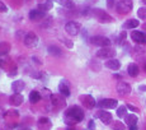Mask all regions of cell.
I'll return each instance as SVG.
<instances>
[{"mask_svg":"<svg viewBox=\"0 0 146 130\" xmlns=\"http://www.w3.org/2000/svg\"><path fill=\"white\" fill-rule=\"evenodd\" d=\"M40 93H41V96H43V97H50V98H51V96H52L51 91H50V89H47V88H42L40 91Z\"/></svg>","mask_w":146,"mask_h":130,"instance_id":"d6a6232c","label":"cell"},{"mask_svg":"<svg viewBox=\"0 0 146 130\" xmlns=\"http://www.w3.org/2000/svg\"><path fill=\"white\" fill-rule=\"evenodd\" d=\"M126 32H121V35L118 36V38H117V42H118V44L121 45V44H123V42H125V38H126Z\"/></svg>","mask_w":146,"mask_h":130,"instance_id":"836d02e7","label":"cell"},{"mask_svg":"<svg viewBox=\"0 0 146 130\" xmlns=\"http://www.w3.org/2000/svg\"><path fill=\"white\" fill-rule=\"evenodd\" d=\"M89 41L94 45V46H99L100 49L102 47H108L111 46V40L106 36H93V37L89 38Z\"/></svg>","mask_w":146,"mask_h":130,"instance_id":"5b68a950","label":"cell"},{"mask_svg":"<svg viewBox=\"0 0 146 130\" xmlns=\"http://www.w3.org/2000/svg\"><path fill=\"white\" fill-rule=\"evenodd\" d=\"M128 130H137V126H131V128H128Z\"/></svg>","mask_w":146,"mask_h":130,"instance_id":"60d3db41","label":"cell"},{"mask_svg":"<svg viewBox=\"0 0 146 130\" xmlns=\"http://www.w3.org/2000/svg\"><path fill=\"white\" fill-rule=\"evenodd\" d=\"M107 7L111 9V8L114 7V0H107Z\"/></svg>","mask_w":146,"mask_h":130,"instance_id":"f35d334b","label":"cell"},{"mask_svg":"<svg viewBox=\"0 0 146 130\" xmlns=\"http://www.w3.org/2000/svg\"><path fill=\"white\" fill-rule=\"evenodd\" d=\"M62 41H64V44L69 47V49H72V47H74V44H72L71 41H69V40H62Z\"/></svg>","mask_w":146,"mask_h":130,"instance_id":"74e56055","label":"cell"},{"mask_svg":"<svg viewBox=\"0 0 146 130\" xmlns=\"http://www.w3.org/2000/svg\"><path fill=\"white\" fill-rule=\"evenodd\" d=\"M133 3L132 0H119L116 5V9L119 14H127L132 10Z\"/></svg>","mask_w":146,"mask_h":130,"instance_id":"277c9868","label":"cell"},{"mask_svg":"<svg viewBox=\"0 0 146 130\" xmlns=\"http://www.w3.org/2000/svg\"><path fill=\"white\" fill-rule=\"evenodd\" d=\"M126 107H127V110H130V111H132V112H139V109L137 107H135V106H132V105H126Z\"/></svg>","mask_w":146,"mask_h":130,"instance_id":"d590c367","label":"cell"},{"mask_svg":"<svg viewBox=\"0 0 146 130\" xmlns=\"http://www.w3.org/2000/svg\"><path fill=\"white\" fill-rule=\"evenodd\" d=\"M116 89H117V92H118V94H121V96H128L131 93V91H132L131 86L128 83H126V82H118Z\"/></svg>","mask_w":146,"mask_h":130,"instance_id":"7c38bea8","label":"cell"},{"mask_svg":"<svg viewBox=\"0 0 146 130\" xmlns=\"http://www.w3.org/2000/svg\"><path fill=\"white\" fill-rule=\"evenodd\" d=\"M24 46L29 47V49H35V47H37L38 45H40V38H38V36L36 35V33L33 32H28L26 36H24Z\"/></svg>","mask_w":146,"mask_h":130,"instance_id":"3957f363","label":"cell"},{"mask_svg":"<svg viewBox=\"0 0 146 130\" xmlns=\"http://www.w3.org/2000/svg\"><path fill=\"white\" fill-rule=\"evenodd\" d=\"M5 114H7V111H5L3 107H0V119H3V117H5Z\"/></svg>","mask_w":146,"mask_h":130,"instance_id":"ab89813d","label":"cell"},{"mask_svg":"<svg viewBox=\"0 0 146 130\" xmlns=\"http://www.w3.org/2000/svg\"><path fill=\"white\" fill-rule=\"evenodd\" d=\"M44 17H46V13L41 12V10H38V9H33L29 12V19L33 22H40Z\"/></svg>","mask_w":146,"mask_h":130,"instance_id":"e0dca14e","label":"cell"},{"mask_svg":"<svg viewBox=\"0 0 146 130\" xmlns=\"http://www.w3.org/2000/svg\"><path fill=\"white\" fill-rule=\"evenodd\" d=\"M126 115H127V107H126V106L117 107V116H118L119 119L121 117H125Z\"/></svg>","mask_w":146,"mask_h":130,"instance_id":"f1b7e54d","label":"cell"},{"mask_svg":"<svg viewBox=\"0 0 146 130\" xmlns=\"http://www.w3.org/2000/svg\"><path fill=\"white\" fill-rule=\"evenodd\" d=\"M137 15H139L140 19H142V21H146V7L140 8V9L137 10Z\"/></svg>","mask_w":146,"mask_h":130,"instance_id":"f546056e","label":"cell"},{"mask_svg":"<svg viewBox=\"0 0 146 130\" xmlns=\"http://www.w3.org/2000/svg\"><path fill=\"white\" fill-rule=\"evenodd\" d=\"M23 101H24V97L21 94V93H13V94L9 97V103L14 107L21 106V105L23 103Z\"/></svg>","mask_w":146,"mask_h":130,"instance_id":"9a60e30c","label":"cell"},{"mask_svg":"<svg viewBox=\"0 0 146 130\" xmlns=\"http://www.w3.org/2000/svg\"><path fill=\"white\" fill-rule=\"evenodd\" d=\"M51 103L55 107H57V109H62V107H65L66 101H65V97H64L62 94L57 93V94H52L51 96Z\"/></svg>","mask_w":146,"mask_h":130,"instance_id":"4fadbf2b","label":"cell"},{"mask_svg":"<svg viewBox=\"0 0 146 130\" xmlns=\"http://www.w3.org/2000/svg\"><path fill=\"white\" fill-rule=\"evenodd\" d=\"M142 69H144V70H145V72H146V60H145V63H144V64H142Z\"/></svg>","mask_w":146,"mask_h":130,"instance_id":"b9f144b4","label":"cell"},{"mask_svg":"<svg viewBox=\"0 0 146 130\" xmlns=\"http://www.w3.org/2000/svg\"><path fill=\"white\" fill-rule=\"evenodd\" d=\"M79 101L81 102V105H83L85 109H88V110L94 109L95 105H97L94 97L93 96H90V94H81V96H79Z\"/></svg>","mask_w":146,"mask_h":130,"instance_id":"52a82bcc","label":"cell"},{"mask_svg":"<svg viewBox=\"0 0 146 130\" xmlns=\"http://www.w3.org/2000/svg\"><path fill=\"white\" fill-rule=\"evenodd\" d=\"M24 130H32V129H24Z\"/></svg>","mask_w":146,"mask_h":130,"instance_id":"bcb514c9","label":"cell"},{"mask_svg":"<svg viewBox=\"0 0 146 130\" xmlns=\"http://www.w3.org/2000/svg\"><path fill=\"white\" fill-rule=\"evenodd\" d=\"M55 1H57L61 7L66 8V9H72V8L75 7V4L71 1V0H55Z\"/></svg>","mask_w":146,"mask_h":130,"instance_id":"484cf974","label":"cell"},{"mask_svg":"<svg viewBox=\"0 0 146 130\" xmlns=\"http://www.w3.org/2000/svg\"><path fill=\"white\" fill-rule=\"evenodd\" d=\"M99 107L104 110H112V109H117V105H118V101L114 100V98H103V100L99 101Z\"/></svg>","mask_w":146,"mask_h":130,"instance_id":"30bf717a","label":"cell"},{"mask_svg":"<svg viewBox=\"0 0 146 130\" xmlns=\"http://www.w3.org/2000/svg\"><path fill=\"white\" fill-rule=\"evenodd\" d=\"M140 26V22L137 21V19H128V21H126L125 23H123V29H133V28L139 27Z\"/></svg>","mask_w":146,"mask_h":130,"instance_id":"7402d4cb","label":"cell"},{"mask_svg":"<svg viewBox=\"0 0 146 130\" xmlns=\"http://www.w3.org/2000/svg\"><path fill=\"white\" fill-rule=\"evenodd\" d=\"M88 129H89V130H95L94 120H89V123H88Z\"/></svg>","mask_w":146,"mask_h":130,"instance_id":"8d00e7d4","label":"cell"},{"mask_svg":"<svg viewBox=\"0 0 146 130\" xmlns=\"http://www.w3.org/2000/svg\"><path fill=\"white\" fill-rule=\"evenodd\" d=\"M24 87H26L24 82L18 79V80H14L12 83V91H13V93H21L24 89Z\"/></svg>","mask_w":146,"mask_h":130,"instance_id":"ac0fdd59","label":"cell"},{"mask_svg":"<svg viewBox=\"0 0 146 130\" xmlns=\"http://www.w3.org/2000/svg\"><path fill=\"white\" fill-rule=\"evenodd\" d=\"M5 117L7 119H18L19 112L18 111H8L7 114H5Z\"/></svg>","mask_w":146,"mask_h":130,"instance_id":"1f68e13d","label":"cell"},{"mask_svg":"<svg viewBox=\"0 0 146 130\" xmlns=\"http://www.w3.org/2000/svg\"><path fill=\"white\" fill-rule=\"evenodd\" d=\"M106 68H108V69L111 70H118L121 68V63L119 60H117V59H109V60H106Z\"/></svg>","mask_w":146,"mask_h":130,"instance_id":"d6986e66","label":"cell"},{"mask_svg":"<svg viewBox=\"0 0 146 130\" xmlns=\"http://www.w3.org/2000/svg\"><path fill=\"white\" fill-rule=\"evenodd\" d=\"M141 1H142V3H144V4H145V5H146V0H141Z\"/></svg>","mask_w":146,"mask_h":130,"instance_id":"ee69618b","label":"cell"},{"mask_svg":"<svg viewBox=\"0 0 146 130\" xmlns=\"http://www.w3.org/2000/svg\"><path fill=\"white\" fill-rule=\"evenodd\" d=\"M133 51L136 54H140V55H144L145 51H146V49H145V46H142V45H136V46H135V49H133Z\"/></svg>","mask_w":146,"mask_h":130,"instance_id":"4dcf8cb0","label":"cell"},{"mask_svg":"<svg viewBox=\"0 0 146 130\" xmlns=\"http://www.w3.org/2000/svg\"><path fill=\"white\" fill-rule=\"evenodd\" d=\"M37 126L40 130H50L52 128V121L48 117H41V119H38Z\"/></svg>","mask_w":146,"mask_h":130,"instance_id":"2e32d148","label":"cell"},{"mask_svg":"<svg viewBox=\"0 0 146 130\" xmlns=\"http://www.w3.org/2000/svg\"><path fill=\"white\" fill-rule=\"evenodd\" d=\"M10 50V45L8 42H0V56L7 55Z\"/></svg>","mask_w":146,"mask_h":130,"instance_id":"4316f807","label":"cell"},{"mask_svg":"<svg viewBox=\"0 0 146 130\" xmlns=\"http://www.w3.org/2000/svg\"><path fill=\"white\" fill-rule=\"evenodd\" d=\"M58 93L60 94H62L64 97H70V94H71V91H70V84L69 82L65 80V79H62V80L58 83Z\"/></svg>","mask_w":146,"mask_h":130,"instance_id":"5bb4252c","label":"cell"},{"mask_svg":"<svg viewBox=\"0 0 146 130\" xmlns=\"http://www.w3.org/2000/svg\"><path fill=\"white\" fill-rule=\"evenodd\" d=\"M131 40L135 42L136 45H146V33L142 31H132L131 32Z\"/></svg>","mask_w":146,"mask_h":130,"instance_id":"ba28073f","label":"cell"},{"mask_svg":"<svg viewBox=\"0 0 146 130\" xmlns=\"http://www.w3.org/2000/svg\"><path fill=\"white\" fill-rule=\"evenodd\" d=\"M116 50L113 49V47L108 46V47H102V49H99V51L97 52V56L100 59H106V60H109V59H114V56H116Z\"/></svg>","mask_w":146,"mask_h":130,"instance_id":"8992f818","label":"cell"},{"mask_svg":"<svg viewBox=\"0 0 146 130\" xmlns=\"http://www.w3.org/2000/svg\"><path fill=\"white\" fill-rule=\"evenodd\" d=\"M84 120V110L79 106H70L64 114V121L66 125H76Z\"/></svg>","mask_w":146,"mask_h":130,"instance_id":"6da1fadb","label":"cell"},{"mask_svg":"<svg viewBox=\"0 0 146 130\" xmlns=\"http://www.w3.org/2000/svg\"><path fill=\"white\" fill-rule=\"evenodd\" d=\"M142 29H144L145 32H146V23H144V24H142Z\"/></svg>","mask_w":146,"mask_h":130,"instance_id":"7bdbcfd3","label":"cell"},{"mask_svg":"<svg viewBox=\"0 0 146 130\" xmlns=\"http://www.w3.org/2000/svg\"><path fill=\"white\" fill-rule=\"evenodd\" d=\"M127 73H128V75H130V77L136 78L137 75H139V73H140L139 65L135 64V63H131V64L127 66Z\"/></svg>","mask_w":146,"mask_h":130,"instance_id":"ffe728a7","label":"cell"},{"mask_svg":"<svg viewBox=\"0 0 146 130\" xmlns=\"http://www.w3.org/2000/svg\"><path fill=\"white\" fill-rule=\"evenodd\" d=\"M67 130H75V129H72V128H70V129H67Z\"/></svg>","mask_w":146,"mask_h":130,"instance_id":"f6af8a7d","label":"cell"},{"mask_svg":"<svg viewBox=\"0 0 146 130\" xmlns=\"http://www.w3.org/2000/svg\"><path fill=\"white\" fill-rule=\"evenodd\" d=\"M5 12H8V7L3 1H0V13H5Z\"/></svg>","mask_w":146,"mask_h":130,"instance_id":"e575fe53","label":"cell"},{"mask_svg":"<svg viewBox=\"0 0 146 130\" xmlns=\"http://www.w3.org/2000/svg\"><path fill=\"white\" fill-rule=\"evenodd\" d=\"M90 15L97 19L99 23H112V22H114L113 17L109 15V14L104 12L103 9H92Z\"/></svg>","mask_w":146,"mask_h":130,"instance_id":"7a4b0ae2","label":"cell"},{"mask_svg":"<svg viewBox=\"0 0 146 130\" xmlns=\"http://www.w3.org/2000/svg\"><path fill=\"white\" fill-rule=\"evenodd\" d=\"M80 28L81 26L78 22H67L65 24V31L67 35H70V36H78L80 32Z\"/></svg>","mask_w":146,"mask_h":130,"instance_id":"9c48e42d","label":"cell"},{"mask_svg":"<svg viewBox=\"0 0 146 130\" xmlns=\"http://www.w3.org/2000/svg\"><path fill=\"white\" fill-rule=\"evenodd\" d=\"M95 117H98L103 124H106V125H109V124H112V121H113L112 114H109L108 111H104V110H99V111L95 112Z\"/></svg>","mask_w":146,"mask_h":130,"instance_id":"8fae6325","label":"cell"},{"mask_svg":"<svg viewBox=\"0 0 146 130\" xmlns=\"http://www.w3.org/2000/svg\"><path fill=\"white\" fill-rule=\"evenodd\" d=\"M47 52L52 56H60L62 54V51H61V49L58 46H48L47 47Z\"/></svg>","mask_w":146,"mask_h":130,"instance_id":"d4e9b609","label":"cell"},{"mask_svg":"<svg viewBox=\"0 0 146 130\" xmlns=\"http://www.w3.org/2000/svg\"><path fill=\"white\" fill-rule=\"evenodd\" d=\"M52 7H53V3L51 0H47V1H44V3H40V4L37 5V9L41 10V12H48L50 9H52Z\"/></svg>","mask_w":146,"mask_h":130,"instance_id":"603a6c76","label":"cell"},{"mask_svg":"<svg viewBox=\"0 0 146 130\" xmlns=\"http://www.w3.org/2000/svg\"><path fill=\"white\" fill-rule=\"evenodd\" d=\"M112 129L113 130H125L126 129V125L121 121H112Z\"/></svg>","mask_w":146,"mask_h":130,"instance_id":"83f0119b","label":"cell"},{"mask_svg":"<svg viewBox=\"0 0 146 130\" xmlns=\"http://www.w3.org/2000/svg\"><path fill=\"white\" fill-rule=\"evenodd\" d=\"M125 121L126 124L128 125V128H131V126H137V121H139V119L135 114H128L125 116Z\"/></svg>","mask_w":146,"mask_h":130,"instance_id":"44dd1931","label":"cell"},{"mask_svg":"<svg viewBox=\"0 0 146 130\" xmlns=\"http://www.w3.org/2000/svg\"><path fill=\"white\" fill-rule=\"evenodd\" d=\"M41 97H42V96H41L40 91H36V89H35V91H32L29 93V102L31 103H37L38 101L41 100Z\"/></svg>","mask_w":146,"mask_h":130,"instance_id":"cb8c5ba5","label":"cell"}]
</instances>
